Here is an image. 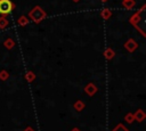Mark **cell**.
Listing matches in <instances>:
<instances>
[{"label": "cell", "instance_id": "10", "mask_svg": "<svg viewBox=\"0 0 146 131\" xmlns=\"http://www.w3.org/2000/svg\"><path fill=\"white\" fill-rule=\"evenodd\" d=\"M122 6L127 9H132L136 6L135 0H127V1H122Z\"/></svg>", "mask_w": 146, "mask_h": 131}, {"label": "cell", "instance_id": "13", "mask_svg": "<svg viewBox=\"0 0 146 131\" xmlns=\"http://www.w3.org/2000/svg\"><path fill=\"white\" fill-rule=\"evenodd\" d=\"M25 79L27 80V82H32V81L35 79V75H34V73H33L32 71H29V72H26V74H25Z\"/></svg>", "mask_w": 146, "mask_h": 131}, {"label": "cell", "instance_id": "9", "mask_svg": "<svg viewBox=\"0 0 146 131\" xmlns=\"http://www.w3.org/2000/svg\"><path fill=\"white\" fill-rule=\"evenodd\" d=\"M100 16H102V18H104V19H108V18L112 16V11H111L108 8H104V9L100 11Z\"/></svg>", "mask_w": 146, "mask_h": 131}, {"label": "cell", "instance_id": "8", "mask_svg": "<svg viewBox=\"0 0 146 131\" xmlns=\"http://www.w3.org/2000/svg\"><path fill=\"white\" fill-rule=\"evenodd\" d=\"M3 46H5L8 50H10V49H13V48L15 47V41H14L11 38H7V39L5 40V42H3Z\"/></svg>", "mask_w": 146, "mask_h": 131}, {"label": "cell", "instance_id": "23", "mask_svg": "<svg viewBox=\"0 0 146 131\" xmlns=\"http://www.w3.org/2000/svg\"><path fill=\"white\" fill-rule=\"evenodd\" d=\"M122 1H127V0H122Z\"/></svg>", "mask_w": 146, "mask_h": 131}, {"label": "cell", "instance_id": "14", "mask_svg": "<svg viewBox=\"0 0 146 131\" xmlns=\"http://www.w3.org/2000/svg\"><path fill=\"white\" fill-rule=\"evenodd\" d=\"M8 79H9V73H8L6 69L0 71V80L6 81V80H8Z\"/></svg>", "mask_w": 146, "mask_h": 131}, {"label": "cell", "instance_id": "11", "mask_svg": "<svg viewBox=\"0 0 146 131\" xmlns=\"http://www.w3.org/2000/svg\"><path fill=\"white\" fill-rule=\"evenodd\" d=\"M73 107H74V109H75V110H78V112H81V110L84 108V104H83L81 100H76V101L74 103Z\"/></svg>", "mask_w": 146, "mask_h": 131}, {"label": "cell", "instance_id": "2", "mask_svg": "<svg viewBox=\"0 0 146 131\" xmlns=\"http://www.w3.org/2000/svg\"><path fill=\"white\" fill-rule=\"evenodd\" d=\"M15 3L10 0H0V14L2 16H7L15 9Z\"/></svg>", "mask_w": 146, "mask_h": 131}, {"label": "cell", "instance_id": "6", "mask_svg": "<svg viewBox=\"0 0 146 131\" xmlns=\"http://www.w3.org/2000/svg\"><path fill=\"white\" fill-rule=\"evenodd\" d=\"M141 21V17H140V13L139 11H137V13H135L130 18H129V22L133 25V26H137L138 25V23Z\"/></svg>", "mask_w": 146, "mask_h": 131}, {"label": "cell", "instance_id": "12", "mask_svg": "<svg viewBox=\"0 0 146 131\" xmlns=\"http://www.w3.org/2000/svg\"><path fill=\"white\" fill-rule=\"evenodd\" d=\"M27 23H29V19H27L26 16H21L17 19V24L21 25V26H25V25H27Z\"/></svg>", "mask_w": 146, "mask_h": 131}, {"label": "cell", "instance_id": "20", "mask_svg": "<svg viewBox=\"0 0 146 131\" xmlns=\"http://www.w3.org/2000/svg\"><path fill=\"white\" fill-rule=\"evenodd\" d=\"M71 131H80V130H79V129H78V128H74V129H72V130H71Z\"/></svg>", "mask_w": 146, "mask_h": 131}, {"label": "cell", "instance_id": "17", "mask_svg": "<svg viewBox=\"0 0 146 131\" xmlns=\"http://www.w3.org/2000/svg\"><path fill=\"white\" fill-rule=\"evenodd\" d=\"M113 131H129L123 124H117L114 129H113Z\"/></svg>", "mask_w": 146, "mask_h": 131}, {"label": "cell", "instance_id": "5", "mask_svg": "<svg viewBox=\"0 0 146 131\" xmlns=\"http://www.w3.org/2000/svg\"><path fill=\"white\" fill-rule=\"evenodd\" d=\"M145 117H146V114H145V112L143 110V109H137V112L136 113H133V120H136V121H138V122H143L144 120H145Z\"/></svg>", "mask_w": 146, "mask_h": 131}, {"label": "cell", "instance_id": "3", "mask_svg": "<svg viewBox=\"0 0 146 131\" xmlns=\"http://www.w3.org/2000/svg\"><path fill=\"white\" fill-rule=\"evenodd\" d=\"M124 48H125V50L128 52H133L138 48V44H137V42L133 39H128L124 42Z\"/></svg>", "mask_w": 146, "mask_h": 131}, {"label": "cell", "instance_id": "4", "mask_svg": "<svg viewBox=\"0 0 146 131\" xmlns=\"http://www.w3.org/2000/svg\"><path fill=\"white\" fill-rule=\"evenodd\" d=\"M97 87L95 83H88L86 87H84V92L88 95V96H94L96 92H97Z\"/></svg>", "mask_w": 146, "mask_h": 131}, {"label": "cell", "instance_id": "1", "mask_svg": "<svg viewBox=\"0 0 146 131\" xmlns=\"http://www.w3.org/2000/svg\"><path fill=\"white\" fill-rule=\"evenodd\" d=\"M47 14L46 11L40 7V6H35L31 9V11L29 13V17L34 22V23H40L41 21H43L46 18Z\"/></svg>", "mask_w": 146, "mask_h": 131}, {"label": "cell", "instance_id": "16", "mask_svg": "<svg viewBox=\"0 0 146 131\" xmlns=\"http://www.w3.org/2000/svg\"><path fill=\"white\" fill-rule=\"evenodd\" d=\"M124 120L128 122V123H132L135 120H133V114L132 113H128L125 116H124Z\"/></svg>", "mask_w": 146, "mask_h": 131}, {"label": "cell", "instance_id": "15", "mask_svg": "<svg viewBox=\"0 0 146 131\" xmlns=\"http://www.w3.org/2000/svg\"><path fill=\"white\" fill-rule=\"evenodd\" d=\"M8 19L6 18V16H1L0 17V28H5L8 25Z\"/></svg>", "mask_w": 146, "mask_h": 131}, {"label": "cell", "instance_id": "22", "mask_svg": "<svg viewBox=\"0 0 146 131\" xmlns=\"http://www.w3.org/2000/svg\"><path fill=\"white\" fill-rule=\"evenodd\" d=\"M102 2H106V1H108V0H100Z\"/></svg>", "mask_w": 146, "mask_h": 131}, {"label": "cell", "instance_id": "7", "mask_svg": "<svg viewBox=\"0 0 146 131\" xmlns=\"http://www.w3.org/2000/svg\"><path fill=\"white\" fill-rule=\"evenodd\" d=\"M114 56H115V51H114L112 48H106V49L104 50V57H105L107 60L113 59Z\"/></svg>", "mask_w": 146, "mask_h": 131}, {"label": "cell", "instance_id": "21", "mask_svg": "<svg viewBox=\"0 0 146 131\" xmlns=\"http://www.w3.org/2000/svg\"><path fill=\"white\" fill-rule=\"evenodd\" d=\"M72 1H73V2H79L80 0H72Z\"/></svg>", "mask_w": 146, "mask_h": 131}, {"label": "cell", "instance_id": "18", "mask_svg": "<svg viewBox=\"0 0 146 131\" xmlns=\"http://www.w3.org/2000/svg\"><path fill=\"white\" fill-rule=\"evenodd\" d=\"M145 8H146V5H143V6H141V8H140V9L138 10V11H139V13L141 14V11H144V9H145Z\"/></svg>", "mask_w": 146, "mask_h": 131}, {"label": "cell", "instance_id": "19", "mask_svg": "<svg viewBox=\"0 0 146 131\" xmlns=\"http://www.w3.org/2000/svg\"><path fill=\"white\" fill-rule=\"evenodd\" d=\"M24 131H34V130H33V128H31V126H27V128H26Z\"/></svg>", "mask_w": 146, "mask_h": 131}]
</instances>
